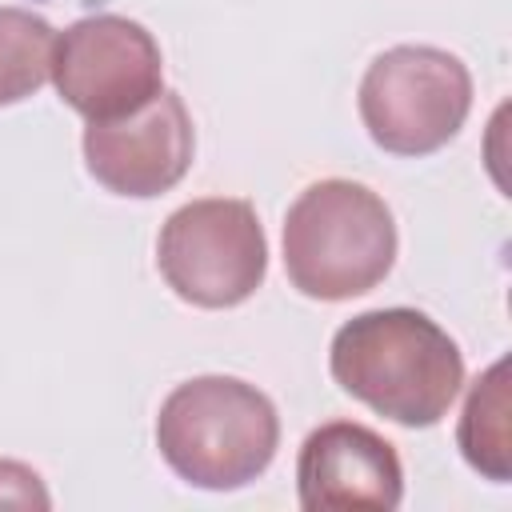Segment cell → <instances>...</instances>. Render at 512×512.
<instances>
[{
    "mask_svg": "<svg viewBox=\"0 0 512 512\" xmlns=\"http://www.w3.org/2000/svg\"><path fill=\"white\" fill-rule=\"evenodd\" d=\"M332 380L400 428H432L464 388L460 344L416 308H372L344 320L328 348Z\"/></svg>",
    "mask_w": 512,
    "mask_h": 512,
    "instance_id": "1",
    "label": "cell"
},
{
    "mask_svg": "<svg viewBox=\"0 0 512 512\" xmlns=\"http://www.w3.org/2000/svg\"><path fill=\"white\" fill-rule=\"evenodd\" d=\"M156 448L184 484L236 492L268 472L280 448V416L240 376H192L164 396Z\"/></svg>",
    "mask_w": 512,
    "mask_h": 512,
    "instance_id": "2",
    "label": "cell"
},
{
    "mask_svg": "<svg viewBox=\"0 0 512 512\" xmlns=\"http://www.w3.org/2000/svg\"><path fill=\"white\" fill-rule=\"evenodd\" d=\"M392 208L356 180L308 184L284 216V272L308 300H352L372 292L396 264Z\"/></svg>",
    "mask_w": 512,
    "mask_h": 512,
    "instance_id": "3",
    "label": "cell"
},
{
    "mask_svg": "<svg viewBox=\"0 0 512 512\" xmlns=\"http://www.w3.org/2000/svg\"><path fill=\"white\" fill-rule=\"evenodd\" d=\"M356 108L376 148L392 156H428L464 128L472 112V76L448 48L396 44L364 68Z\"/></svg>",
    "mask_w": 512,
    "mask_h": 512,
    "instance_id": "4",
    "label": "cell"
},
{
    "mask_svg": "<svg viewBox=\"0 0 512 512\" xmlns=\"http://www.w3.org/2000/svg\"><path fill=\"white\" fill-rule=\"evenodd\" d=\"M156 264L184 304L236 308L268 276V236L248 200L204 196L164 220Z\"/></svg>",
    "mask_w": 512,
    "mask_h": 512,
    "instance_id": "5",
    "label": "cell"
},
{
    "mask_svg": "<svg viewBox=\"0 0 512 512\" xmlns=\"http://www.w3.org/2000/svg\"><path fill=\"white\" fill-rule=\"evenodd\" d=\"M52 84L88 124L124 120L160 96L164 56L140 20L96 12L56 32Z\"/></svg>",
    "mask_w": 512,
    "mask_h": 512,
    "instance_id": "6",
    "label": "cell"
},
{
    "mask_svg": "<svg viewBox=\"0 0 512 512\" xmlns=\"http://www.w3.org/2000/svg\"><path fill=\"white\" fill-rule=\"evenodd\" d=\"M196 132L180 92L160 88L152 104L124 120L84 128V164L116 196L152 200L184 180L192 168Z\"/></svg>",
    "mask_w": 512,
    "mask_h": 512,
    "instance_id": "7",
    "label": "cell"
},
{
    "mask_svg": "<svg viewBox=\"0 0 512 512\" xmlns=\"http://www.w3.org/2000/svg\"><path fill=\"white\" fill-rule=\"evenodd\" d=\"M296 496L304 512L400 508L404 468L396 444L356 420H328L312 428L296 456Z\"/></svg>",
    "mask_w": 512,
    "mask_h": 512,
    "instance_id": "8",
    "label": "cell"
},
{
    "mask_svg": "<svg viewBox=\"0 0 512 512\" xmlns=\"http://www.w3.org/2000/svg\"><path fill=\"white\" fill-rule=\"evenodd\" d=\"M512 396H508V356L492 360L468 388L456 424L460 456L472 472L492 484L512 480Z\"/></svg>",
    "mask_w": 512,
    "mask_h": 512,
    "instance_id": "9",
    "label": "cell"
},
{
    "mask_svg": "<svg viewBox=\"0 0 512 512\" xmlns=\"http://www.w3.org/2000/svg\"><path fill=\"white\" fill-rule=\"evenodd\" d=\"M56 28L28 8L0 4V108L28 100L52 80Z\"/></svg>",
    "mask_w": 512,
    "mask_h": 512,
    "instance_id": "10",
    "label": "cell"
},
{
    "mask_svg": "<svg viewBox=\"0 0 512 512\" xmlns=\"http://www.w3.org/2000/svg\"><path fill=\"white\" fill-rule=\"evenodd\" d=\"M0 508H52L40 472L20 460H0Z\"/></svg>",
    "mask_w": 512,
    "mask_h": 512,
    "instance_id": "11",
    "label": "cell"
}]
</instances>
